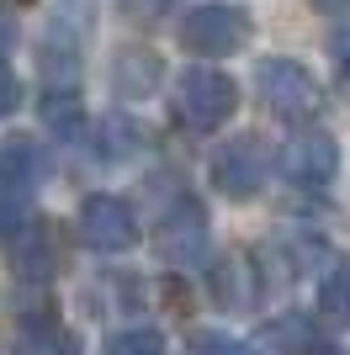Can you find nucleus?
<instances>
[{
  "label": "nucleus",
  "instance_id": "obj_1",
  "mask_svg": "<svg viewBox=\"0 0 350 355\" xmlns=\"http://www.w3.org/2000/svg\"><path fill=\"white\" fill-rule=\"evenodd\" d=\"M239 112V85L212 64H197L175 80V117L186 122L191 133H218L223 122Z\"/></svg>",
  "mask_w": 350,
  "mask_h": 355
},
{
  "label": "nucleus",
  "instance_id": "obj_2",
  "mask_svg": "<svg viewBox=\"0 0 350 355\" xmlns=\"http://www.w3.org/2000/svg\"><path fill=\"white\" fill-rule=\"evenodd\" d=\"M249 32H255L249 11L228 6V0H207V6H191L181 16V48L197 59H228L249 43Z\"/></svg>",
  "mask_w": 350,
  "mask_h": 355
},
{
  "label": "nucleus",
  "instance_id": "obj_3",
  "mask_svg": "<svg viewBox=\"0 0 350 355\" xmlns=\"http://www.w3.org/2000/svg\"><path fill=\"white\" fill-rule=\"evenodd\" d=\"M271 175V148H265L260 133H239L228 144L212 148V159H207V180H212V191L228 196V202H249V196L265 186Z\"/></svg>",
  "mask_w": 350,
  "mask_h": 355
},
{
  "label": "nucleus",
  "instance_id": "obj_4",
  "mask_svg": "<svg viewBox=\"0 0 350 355\" xmlns=\"http://www.w3.org/2000/svg\"><path fill=\"white\" fill-rule=\"evenodd\" d=\"M255 90L281 122H308V117H319V106H324V90L313 80V69H303L297 59H265L255 69Z\"/></svg>",
  "mask_w": 350,
  "mask_h": 355
},
{
  "label": "nucleus",
  "instance_id": "obj_5",
  "mask_svg": "<svg viewBox=\"0 0 350 355\" xmlns=\"http://www.w3.org/2000/svg\"><path fill=\"white\" fill-rule=\"evenodd\" d=\"M80 239L101 254H122L138 244V212L122 202V196H85L80 202Z\"/></svg>",
  "mask_w": 350,
  "mask_h": 355
},
{
  "label": "nucleus",
  "instance_id": "obj_6",
  "mask_svg": "<svg viewBox=\"0 0 350 355\" xmlns=\"http://www.w3.org/2000/svg\"><path fill=\"white\" fill-rule=\"evenodd\" d=\"M340 170V144L329 133H319V128H303V133H292L287 148H281V175L292 180V186H329Z\"/></svg>",
  "mask_w": 350,
  "mask_h": 355
},
{
  "label": "nucleus",
  "instance_id": "obj_7",
  "mask_svg": "<svg viewBox=\"0 0 350 355\" xmlns=\"http://www.w3.org/2000/svg\"><path fill=\"white\" fill-rule=\"evenodd\" d=\"M202 250H207V212H202V202L181 196L160 223V254L170 266H197Z\"/></svg>",
  "mask_w": 350,
  "mask_h": 355
},
{
  "label": "nucleus",
  "instance_id": "obj_8",
  "mask_svg": "<svg viewBox=\"0 0 350 355\" xmlns=\"http://www.w3.org/2000/svg\"><path fill=\"white\" fill-rule=\"evenodd\" d=\"M43 175H48V148L32 133H11L0 144V191L6 196H27Z\"/></svg>",
  "mask_w": 350,
  "mask_h": 355
},
{
  "label": "nucleus",
  "instance_id": "obj_9",
  "mask_svg": "<svg viewBox=\"0 0 350 355\" xmlns=\"http://www.w3.org/2000/svg\"><path fill=\"white\" fill-rule=\"evenodd\" d=\"M11 266L22 282H48L58 270V234H53V223H27L22 234L11 239Z\"/></svg>",
  "mask_w": 350,
  "mask_h": 355
},
{
  "label": "nucleus",
  "instance_id": "obj_10",
  "mask_svg": "<svg viewBox=\"0 0 350 355\" xmlns=\"http://www.w3.org/2000/svg\"><path fill=\"white\" fill-rule=\"evenodd\" d=\"M160 59L149 53V48H122L112 64V90H117V101H144L149 90L160 85Z\"/></svg>",
  "mask_w": 350,
  "mask_h": 355
},
{
  "label": "nucleus",
  "instance_id": "obj_11",
  "mask_svg": "<svg viewBox=\"0 0 350 355\" xmlns=\"http://www.w3.org/2000/svg\"><path fill=\"white\" fill-rule=\"evenodd\" d=\"M319 318L329 329H350V260H335L319 282Z\"/></svg>",
  "mask_w": 350,
  "mask_h": 355
},
{
  "label": "nucleus",
  "instance_id": "obj_12",
  "mask_svg": "<svg viewBox=\"0 0 350 355\" xmlns=\"http://www.w3.org/2000/svg\"><path fill=\"white\" fill-rule=\"evenodd\" d=\"M96 138H101V159H133V154H144V144H149L144 122L122 117V112H112V117L96 128Z\"/></svg>",
  "mask_w": 350,
  "mask_h": 355
},
{
  "label": "nucleus",
  "instance_id": "obj_13",
  "mask_svg": "<svg viewBox=\"0 0 350 355\" xmlns=\"http://www.w3.org/2000/svg\"><path fill=\"white\" fill-rule=\"evenodd\" d=\"M22 350L27 355H80V340H74L69 329H58L53 318H43V324H27Z\"/></svg>",
  "mask_w": 350,
  "mask_h": 355
},
{
  "label": "nucleus",
  "instance_id": "obj_14",
  "mask_svg": "<svg viewBox=\"0 0 350 355\" xmlns=\"http://www.w3.org/2000/svg\"><path fill=\"white\" fill-rule=\"evenodd\" d=\"M260 350L265 355H308V324L303 318H276V324L260 334Z\"/></svg>",
  "mask_w": 350,
  "mask_h": 355
},
{
  "label": "nucleus",
  "instance_id": "obj_15",
  "mask_svg": "<svg viewBox=\"0 0 350 355\" xmlns=\"http://www.w3.org/2000/svg\"><path fill=\"white\" fill-rule=\"evenodd\" d=\"M106 355H170L160 329H122L106 340Z\"/></svg>",
  "mask_w": 350,
  "mask_h": 355
},
{
  "label": "nucleus",
  "instance_id": "obj_16",
  "mask_svg": "<svg viewBox=\"0 0 350 355\" xmlns=\"http://www.w3.org/2000/svg\"><path fill=\"white\" fill-rule=\"evenodd\" d=\"M186 355H249V345H239L233 334H223V329H202V334H191Z\"/></svg>",
  "mask_w": 350,
  "mask_h": 355
},
{
  "label": "nucleus",
  "instance_id": "obj_17",
  "mask_svg": "<svg viewBox=\"0 0 350 355\" xmlns=\"http://www.w3.org/2000/svg\"><path fill=\"white\" fill-rule=\"evenodd\" d=\"M329 59H335L340 80L350 85V21H345V27H335V37H329Z\"/></svg>",
  "mask_w": 350,
  "mask_h": 355
},
{
  "label": "nucleus",
  "instance_id": "obj_18",
  "mask_svg": "<svg viewBox=\"0 0 350 355\" xmlns=\"http://www.w3.org/2000/svg\"><path fill=\"white\" fill-rule=\"evenodd\" d=\"M16 101H22V80H16L11 64H0V117H11Z\"/></svg>",
  "mask_w": 350,
  "mask_h": 355
},
{
  "label": "nucleus",
  "instance_id": "obj_19",
  "mask_svg": "<svg viewBox=\"0 0 350 355\" xmlns=\"http://www.w3.org/2000/svg\"><path fill=\"white\" fill-rule=\"evenodd\" d=\"M319 11H329V16H340V11H350V0H313Z\"/></svg>",
  "mask_w": 350,
  "mask_h": 355
},
{
  "label": "nucleus",
  "instance_id": "obj_20",
  "mask_svg": "<svg viewBox=\"0 0 350 355\" xmlns=\"http://www.w3.org/2000/svg\"><path fill=\"white\" fill-rule=\"evenodd\" d=\"M308 355H350L345 345H308Z\"/></svg>",
  "mask_w": 350,
  "mask_h": 355
}]
</instances>
